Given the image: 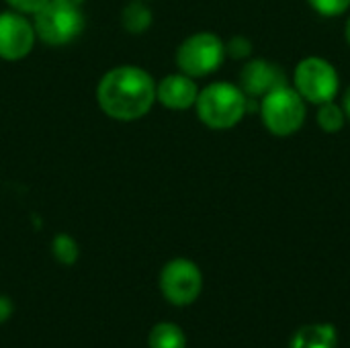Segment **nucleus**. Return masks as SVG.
<instances>
[{"label":"nucleus","instance_id":"f257e3e1","mask_svg":"<svg viewBox=\"0 0 350 348\" xmlns=\"http://www.w3.org/2000/svg\"><path fill=\"white\" fill-rule=\"evenodd\" d=\"M100 111L115 121H137L156 103V80L139 66L111 68L96 86Z\"/></svg>","mask_w":350,"mask_h":348},{"label":"nucleus","instance_id":"f03ea898","mask_svg":"<svg viewBox=\"0 0 350 348\" xmlns=\"http://www.w3.org/2000/svg\"><path fill=\"white\" fill-rule=\"evenodd\" d=\"M250 98L246 92L232 82H211L199 90L195 109L203 125L215 131L236 127L248 113Z\"/></svg>","mask_w":350,"mask_h":348},{"label":"nucleus","instance_id":"7ed1b4c3","mask_svg":"<svg viewBox=\"0 0 350 348\" xmlns=\"http://www.w3.org/2000/svg\"><path fill=\"white\" fill-rule=\"evenodd\" d=\"M308 117V107L301 94L287 84L267 92L260 101V119L269 133L277 137L295 135Z\"/></svg>","mask_w":350,"mask_h":348},{"label":"nucleus","instance_id":"20e7f679","mask_svg":"<svg viewBox=\"0 0 350 348\" xmlns=\"http://www.w3.org/2000/svg\"><path fill=\"white\" fill-rule=\"evenodd\" d=\"M226 57V41L211 31L189 35L176 49V66L191 78H205L217 72Z\"/></svg>","mask_w":350,"mask_h":348},{"label":"nucleus","instance_id":"39448f33","mask_svg":"<svg viewBox=\"0 0 350 348\" xmlns=\"http://www.w3.org/2000/svg\"><path fill=\"white\" fill-rule=\"evenodd\" d=\"M293 88L310 105H324L336 98L340 90L338 70L324 57H304L293 70Z\"/></svg>","mask_w":350,"mask_h":348},{"label":"nucleus","instance_id":"423d86ee","mask_svg":"<svg viewBox=\"0 0 350 348\" xmlns=\"http://www.w3.org/2000/svg\"><path fill=\"white\" fill-rule=\"evenodd\" d=\"M33 27L37 39L47 45H68L84 31V14L80 6L49 0L37 14H33Z\"/></svg>","mask_w":350,"mask_h":348},{"label":"nucleus","instance_id":"0eeeda50","mask_svg":"<svg viewBox=\"0 0 350 348\" xmlns=\"http://www.w3.org/2000/svg\"><path fill=\"white\" fill-rule=\"evenodd\" d=\"M160 293L176 308L191 306L203 291V273L189 258H172L160 271Z\"/></svg>","mask_w":350,"mask_h":348},{"label":"nucleus","instance_id":"6e6552de","mask_svg":"<svg viewBox=\"0 0 350 348\" xmlns=\"http://www.w3.org/2000/svg\"><path fill=\"white\" fill-rule=\"evenodd\" d=\"M37 41L33 23L14 10L0 12V57L6 62H18L33 51Z\"/></svg>","mask_w":350,"mask_h":348},{"label":"nucleus","instance_id":"1a4fd4ad","mask_svg":"<svg viewBox=\"0 0 350 348\" xmlns=\"http://www.w3.org/2000/svg\"><path fill=\"white\" fill-rule=\"evenodd\" d=\"M287 84L283 70L265 59V57H254L248 59L246 66L240 70V88L246 92V96H265L273 88Z\"/></svg>","mask_w":350,"mask_h":348},{"label":"nucleus","instance_id":"9d476101","mask_svg":"<svg viewBox=\"0 0 350 348\" xmlns=\"http://www.w3.org/2000/svg\"><path fill=\"white\" fill-rule=\"evenodd\" d=\"M199 96V86L195 78L176 72L164 76L160 82H156V103L170 111H187L195 107Z\"/></svg>","mask_w":350,"mask_h":348},{"label":"nucleus","instance_id":"9b49d317","mask_svg":"<svg viewBox=\"0 0 350 348\" xmlns=\"http://www.w3.org/2000/svg\"><path fill=\"white\" fill-rule=\"evenodd\" d=\"M338 347V330L332 324H306L301 326L289 348H336Z\"/></svg>","mask_w":350,"mask_h":348},{"label":"nucleus","instance_id":"f8f14e48","mask_svg":"<svg viewBox=\"0 0 350 348\" xmlns=\"http://www.w3.org/2000/svg\"><path fill=\"white\" fill-rule=\"evenodd\" d=\"M152 8L146 4V0H131L123 10H121V27L129 35H142L150 29L152 25Z\"/></svg>","mask_w":350,"mask_h":348},{"label":"nucleus","instance_id":"ddd939ff","mask_svg":"<svg viewBox=\"0 0 350 348\" xmlns=\"http://www.w3.org/2000/svg\"><path fill=\"white\" fill-rule=\"evenodd\" d=\"M150 348H187V334L172 322H158L148 334Z\"/></svg>","mask_w":350,"mask_h":348},{"label":"nucleus","instance_id":"4468645a","mask_svg":"<svg viewBox=\"0 0 350 348\" xmlns=\"http://www.w3.org/2000/svg\"><path fill=\"white\" fill-rule=\"evenodd\" d=\"M316 121L324 133H338L347 125V115L342 111V105H336L334 101H330V103L320 105Z\"/></svg>","mask_w":350,"mask_h":348},{"label":"nucleus","instance_id":"2eb2a0df","mask_svg":"<svg viewBox=\"0 0 350 348\" xmlns=\"http://www.w3.org/2000/svg\"><path fill=\"white\" fill-rule=\"evenodd\" d=\"M51 254H53V258L59 265L72 267L80 258V246H78V242L70 234L62 232V234L53 236V240H51Z\"/></svg>","mask_w":350,"mask_h":348},{"label":"nucleus","instance_id":"dca6fc26","mask_svg":"<svg viewBox=\"0 0 350 348\" xmlns=\"http://www.w3.org/2000/svg\"><path fill=\"white\" fill-rule=\"evenodd\" d=\"M308 4L322 16H342L350 10V0H308Z\"/></svg>","mask_w":350,"mask_h":348},{"label":"nucleus","instance_id":"f3484780","mask_svg":"<svg viewBox=\"0 0 350 348\" xmlns=\"http://www.w3.org/2000/svg\"><path fill=\"white\" fill-rule=\"evenodd\" d=\"M252 53V41L244 35H234L230 41H226V55L234 59H244Z\"/></svg>","mask_w":350,"mask_h":348},{"label":"nucleus","instance_id":"a211bd4d","mask_svg":"<svg viewBox=\"0 0 350 348\" xmlns=\"http://www.w3.org/2000/svg\"><path fill=\"white\" fill-rule=\"evenodd\" d=\"M49 0H6L10 10L21 12V14H37Z\"/></svg>","mask_w":350,"mask_h":348},{"label":"nucleus","instance_id":"6ab92c4d","mask_svg":"<svg viewBox=\"0 0 350 348\" xmlns=\"http://www.w3.org/2000/svg\"><path fill=\"white\" fill-rule=\"evenodd\" d=\"M12 314H14V304H12V299L6 297V295H0V326L6 324V322L12 318Z\"/></svg>","mask_w":350,"mask_h":348},{"label":"nucleus","instance_id":"aec40b11","mask_svg":"<svg viewBox=\"0 0 350 348\" xmlns=\"http://www.w3.org/2000/svg\"><path fill=\"white\" fill-rule=\"evenodd\" d=\"M342 111L347 115V121H350V86L347 88L345 96H342Z\"/></svg>","mask_w":350,"mask_h":348},{"label":"nucleus","instance_id":"412c9836","mask_svg":"<svg viewBox=\"0 0 350 348\" xmlns=\"http://www.w3.org/2000/svg\"><path fill=\"white\" fill-rule=\"evenodd\" d=\"M57 2H66V4H72V6H82L86 0H57Z\"/></svg>","mask_w":350,"mask_h":348},{"label":"nucleus","instance_id":"4be33fe9","mask_svg":"<svg viewBox=\"0 0 350 348\" xmlns=\"http://www.w3.org/2000/svg\"><path fill=\"white\" fill-rule=\"evenodd\" d=\"M345 37H347V43L350 45V16L349 21H347V25H345Z\"/></svg>","mask_w":350,"mask_h":348}]
</instances>
